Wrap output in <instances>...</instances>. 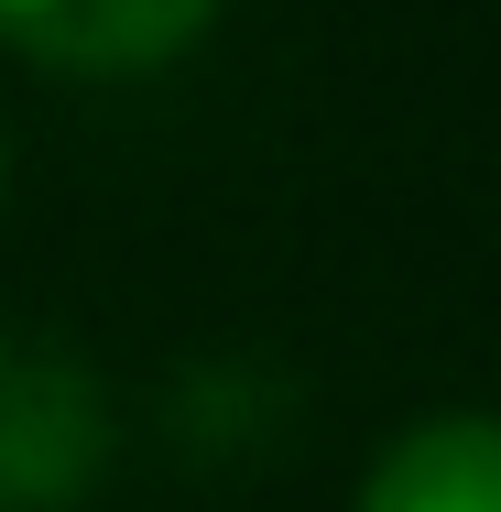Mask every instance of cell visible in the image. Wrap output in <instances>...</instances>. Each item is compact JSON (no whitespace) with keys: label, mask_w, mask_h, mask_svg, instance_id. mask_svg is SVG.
Returning <instances> with one entry per match:
<instances>
[{"label":"cell","mask_w":501,"mask_h":512,"mask_svg":"<svg viewBox=\"0 0 501 512\" xmlns=\"http://www.w3.org/2000/svg\"><path fill=\"white\" fill-rule=\"evenodd\" d=\"M109 469V393L99 371L0 316V512H77Z\"/></svg>","instance_id":"obj_1"},{"label":"cell","mask_w":501,"mask_h":512,"mask_svg":"<svg viewBox=\"0 0 501 512\" xmlns=\"http://www.w3.org/2000/svg\"><path fill=\"white\" fill-rule=\"evenodd\" d=\"M360 512H501V414L403 425L360 480Z\"/></svg>","instance_id":"obj_3"},{"label":"cell","mask_w":501,"mask_h":512,"mask_svg":"<svg viewBox=\"0 0 501 512\" xmlns=\"http://www.w3.org/2000/svg\"><path fill=\"white\" fill-rule=\"evenodd\" d=\"M0 197H11V131H0Z\"/></svg>","instance_id":"obj_4"},{"label":"cell","mask_w":501,"mask_h":512,"mask_svg":"<svg viewBox=\"0 0 501 512\" xmlns=\"http://www.w3.org/2000/svg\"><path fill=\"white\" fill-rule=\"evenodd\" d=\"M218 22V0H0V44L55 77H153Z\"/></svg>","instance_id":"obj_2"}]
</instances>
